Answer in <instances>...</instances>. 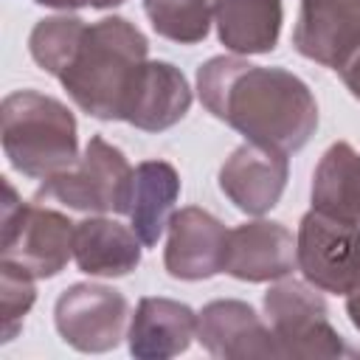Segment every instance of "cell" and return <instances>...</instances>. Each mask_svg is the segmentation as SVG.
<instances>
[{"instance_id": "cell-23", "label": "cell", "mask_w": 360, "mask_h": 360, "mask_svg": "<svg viewBox=\"0 0 360 360\" xmlns=\"http://www.w3.org/2000/svg\"><path fill=\"white\" fill-rule=\"evenodd\" d=\"M39 6H51V8H112L121 6L124 0H37Z\"/></svg>"}, {"instance_id": "cell-18", "label": "cell", "mask_w": 360, "mask_h": 360, "mask_svg": "<svg viewBox=\"0 0 360 360\" xmlns=\"http://www.w3.org/2000/svg\"><path fill=\"white\" fill-rule=\"evenodd\" d=\"M281 0H214L219 42L233 53H267L281 34Z\"/></svg>"}, {"instance_id": "cell-3", "label": "cell", "mask_w": 360, "mask_h": 360, "mask_svg": "<svg viewBox=\"0 0 360 360\" xmlns=\"http://www.w3.org/2000/svg\"><path fill=\"white\" fill-rule=\"evenodd\" d=\"M0 135L8 163L34 180H48L79 160L73 112L37 90H17L3 98Z\"/></svg>"}, {"instance_id": "cell-19", "label": "cell", "mask_w": 360, "mask_h": 360, "mask_svg": "<svg viewBox=\"0 0 360 360\" xmlns=\"http://www.w3.org/2000/svg\"><path fill=\"white\" fill-rule=\"evenodd\" d=\"M312 208L360 222V155L346 143H332L312 177Z\"/></svg>"}, {"instance_id": "cell-14", "label": "cell", "mask_w": 360, "mask_h": 360, "mask_svg": "<svg viewBox=\"0 0 360 360\" xmlns=\"http://www.w3.org/2000/svg\"><path fill=\"white\" fill-rule=\"evenodd\" d=\"M129 352L141 360H166L183 354L197 338V315L172 298H141L129 323Z\"/></svg>"}, {"instance_id": "cell-7", "label": "cell", "mask_w": 360, "mask_h": 360, "mask_svg": "<svg viewBox=\"0 0 360 360\" xmlns=\"http://www.w3.org/2000/svg\"><path fill=\"white\" fill-rule=\"evenodd\" d=\"M264 312L278 346V357H335L343 354L340 335L329 326L326 304L315 287L287 278L267 290Z\"/></svg>"}, {"instance_id": "cell-10", "label": "cell", "mask_w": 360, "mask_h": 360, "mask_svg": "<svg viewBox=\"0 0 360 360\" xmlns=\"http://www.w3.org/2000/svg\"><path fill=\"white\" fill-rule=\"evenodd\" d=\"M228 228L202 208H183L169 219L166 270L183 281L211 278L225 270Z\"/></svg>"}, {"instance_id": "cell-12", "label": "cell", "mask_w": 360, "mask_h": 360, "mask_svg": "<svg viewBox=\"0 0 360 360\" xmlns=\"http://www.w3.org/2000/svg\"><path fill=\"white\" fill-rule=\"evenodd\" d=\"M295 267V239L281 222H245L228 231L225 273L242 281L284 278Z\"/></svg>"}, {"instance_id": "cell-5", "label": "cell", "mask_w": 360, "mask_h": 360, "mask_svg": "<svg viewBox=\"0 0 360 360\" xmlns=\"http://www.w3.org/2000/svg\"><path fill=\"white\" fill-rule=\"evenodd\" d=\"M132 174L135 169L127 163L124 152L107 143L101 135H93L84 146V155L70 169L42 180V186L37 188V202L56 200L76 211L127 214Z\"/></svg>"}, {"instance_id": "cell-1", "label": "cell", "mask_w": 360, "mask_h": 360, "mask_svg": "<svg viewBox=\"0 0 360 360\" xmlns=\"http://www.w3.org/2000/svg\"><path fill=\"white\" fill-rule=\"evenodd\" d=\"M205 110L273 152L301 149L318 127L309 87L284 68H262L236 56H214L197 70Z\"/></svg>"}, {"instance_id": "cell-17", "label": "cell", "mask_w": 360, "mask_h": 360, "mask_svg": "<svg viewBox=\"0 0 360 360\" xmlns=\"http://www.w3.org/2000/svg\"><path fill=\"white\" fill-rule=\"evenodd\" d=\"M180 194V177L166 160H143L132 174L129 194V222L143 248L158 245L163 231L169 228L174 200Z\"/></svg>"}, {"instance_id": "cell-21", "label": "cell", "mask_w": 360, "mask_h": 360, "mask_svg": "<svg viewBox=\"0 0 360 360\" xmlns=\"http://www.w3.org/2000/svg\"><path fill=\"white\" fill-rule=\"evenodd\" d=\"M87 22L79 17H48L39 20L28 37V51L34 56V62L48 70L51 76H59L65 70V65L70 62L82 34H84Z\"/></svg>"}, {"instance_id": "cell-22", "label": "cell", "mask_w": 360, "mask_h": 360, "mask_svg": "<svg viewBox=\"0 0 360 360\" xmlns=\"http://www.w3.org/2000/svg\"><path fill=\"white\" fill-rule=\"evenodd\" d=\"M37 298L34 276L14 262L0 259V321H3V343H8L25 321Z\"/></svg>"}, {"instance_id": "cell-6", "label": "cell", "mask_w": 360, "mask_h": 360, "mask_svg": "<svg viewBox=\"0 0 360 360\" xmlns=\"http://www.w3.org/2000/svg\"><path fill=\"white\" fill-rule=\"evenodd\" d=\"M295 264L315 290L349 295L360 284V222L307 211L295 236Z\"/></svg>"}, {"instance_id": "cell-11", "label": "cell", "mask_w": 360, "mask_h": 360, "mask_svg": "<svg viewBox=\"0 0 360 360\" xmlns=\"http://www.w3.org/2000/svg\"><path fill=\"white\" fill-rule=\"evenodd\" d=\"M287 183V155L242 143L219 169V188L245 214L270 211Z\"/></svg>"}, {"instance_id": "cell-25", "label": "cell", "mask_w": 360, "mask_h": 360, "mask_svg": "<svg viewBox=\"0 0 360 360\" xmlns=\"http://www.w3.org/2000/svg\"><path fill=\"white\" fill-rule=\"evenodd\" d=\"M346 312H349V318H352V323L360 329V284L349 292V301H346Z\"/></svg>"}, {"instance_id": "cell-15", "label": "cell", "mask_w": 360, "mask_h": 360, "mask_svg": "<svg viewBox=\"0 0 360 360\" xmlns=\"http://www.w3.org/2000/svg\"><path fill=\"white\" fill-rule=\"evenodd\" d=\"M188 107L191 87L186 76L169 62H146L138 76L124 121L143 132H160L174 127L188 112Z\"/></svg>"}, {"instance_id": "cell-24", "label": "cell", "mask_w": 360, "mask_h": 360, "mask_svg": "<svg viewBox=\"0 0 360 360\" xmlns=\"http://www.w3.org/2000/svg\"><path fill=\"white\" fill-rule=\"evenodd\" d=\"M340 79H343V84L352 90V96L360 101V51L340 68Z\"/></svg>"}, {"instance_id": "cell-8", "label": "cell", "mask_w": 360, "mask_h": 360, "mask_svg": "<svg viewBox=\"0 0 360 360\" xmlns=\"http://www.w3.org/2000/svg\"><path fill=\"white\" fill-rule=\"evenodd\" d=\"M127 298L104 284H73L56 298V329L79 352H110L127 326Z\"/></svg>"}, {"instance_id": "cell-9", "label": "cell", "mask_w": 360, "mask_h": 360, "mask_svg": "<svg viewBox=\"0 0 360 360\" xmlns=\"http://www.w3.org/2000/svg\"><path fill=\"white\" fill-rule=\"evenodd\" d=\"M292 45L301 56L340 70L360 51V0H301Z\"/></svg>"}, {"instance_id": "cell-20", "label": "cell", "mask_w": 360, "mask_h": 360, "mask_svg": "<svg viewBox=\"0 0 360 360\" xmlns=\"http://www.w3.org/2000/svg\"><path fill=\"white\" fill-rule=\"evenodd\" d=\"M152 28L180 45H194L208 37L214 3L211 0H143Z\"/></svg>"}, {"instance_id": "cell-2", "label": "cell", "mask_w": 360, "mask_h": 360, "mask_svg": "<svg viewBox=\"0 0 360 360\" xmlns=\"http://www.w3.org/2000/svg\"><path fill=\"white\" fill-rule=\"evenodd\" d=\"M149 42L124 17H104L84 28L70 62L56 76L68 96L93 118L124 121Z\"/></svg>"}, {"instance_id": "cell-13", "label": "cell", "mask_w": 360, "mask_h": 360, "mask_svg": "<svg viewBox=\"0 0 360 360\" xmlns=\"http://www.w3.org/2000/svg\"><path fill=\"white\" fill-rule=\"evenodd\" d=\"M197 338L214 357H278L270 326L245 301H211L202 307Z\"/></svg>"}, {"instance_id": "cell-4", "label": "cell", "mask_w": 360, "mask_h": 360, "mask_svg": "<svg viewBox=\"0 0 360 360\" xmlns=\"http://www.w3.org/2000/svg\"><path fill=\"white\" fill-rule=\"evenodd\" d=\"M3 194L0 259L20 264L34 278H51L62 273L73 256L76 222L37 202H22L8 180H3Z\"/></svg>"}, {"instance_id": "cell-16", "label": "cell", "mask_w": 360, "mask_h": 360, "mask_svg": "<svg viewBox=\"0 0 360 360\" xmlns=\"http://www.w3.org/2000/svg\"><path fill=\"white\" fill-rule=\"evenodd\" d=\"M73 259L87 276H127L141 264V239L115 219L87 217L76 222Z\"/></svg>"}]
</instances>
